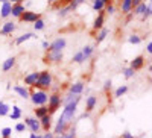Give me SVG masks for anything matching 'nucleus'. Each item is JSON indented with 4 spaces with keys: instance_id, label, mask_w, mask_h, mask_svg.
I'll list each match as a JSON object with an SVG mask.
<instances>
[{
    "instance_id": "3c124183",
    "label": "nucleus",
    "mask_w": 152,
    "mask_h": 138,
    "mask_svg": "<svg viewBox=\"0 0 152 138\" xmlns=\"http://www.w3.org/2000/svg\"><path fill=\"white\" fill-rule=\"evenodd\" d=\"M149 71H151V73H152V65H151V67H149Z\"/></svg>"
},
{
    "instance_id": "bb28decb",
    "label": "nucleus",
    "mask_w": 152,
    "mask_h": 138,
    "mask_svg": "<svg viewBox=\"0 0 152 138\" xmlns=\"http://www.w3.org/2000/svg\"><path fill=\"white\" fill-rule=\"evenodd\" d=\"M72 62H75V64H84V62H85V58H84L82 52L75 53V55L72 56Z\"/></svg>"
},
{
    "instance_id": "f3484780",
    "label": "nucleus",
    "mask_w": 152,
    "mask_h": 138,
    "mask_svg": "<svg viewBox=\"0 0 152 138\" xmlns=\"http://www.w3.org/2000/svg\"><path fill=\"white\" fill-rule=\"evenodd\" d=\"M11 14H12V3L11 2L2 3V8H0V17H2V18H8Z\"/></svg>"
},
{
    "instance_id": "f257e3e1",
    "label": "nucleus",
    "mask_w": 152,
    "mask_h": 138,
    "mask_svg": "<svg viewBox=\"0 0 152 138\" xmlns=\"http://www.w3.org/2000/svg\"><path fill=\"white\" fill-rule=\"evenodd\" d=\"M52 85H53V74L50 73L49 70H43V71H40V78H38L37 84L32 86V88L47 91V90H50Z\"/></svg>"
},
{
    "instance_id": "ea45409f",
    "label": "nucleus",
    "mask_w": 152,
    "mask_h": 138,
    "mask_svg": "<svg viewBox=\"0 0 152 138\" xmlns=\"http://www.w3.org/2000/svg\"><path fill=\"white\" fill-rule=\"evenodd\" d=\"M49 46H50V43H49V41H43V43H41V47L46 50V52L49 50Z\"/></svg>"
},
{
    "instance_id": "a878e982",
    "label": "nucleus",
    "mask_w": 152,
    "mask_h": 138,
    "mask_svg": "<svg viewBox=\"0 0 152 138\" xmlns=\"http://www.w3.org/2000/svg\"><path fill=\"white\" fill-rule=\"evenodd\" d=\"M126 93H128V85H122V86H119V88H117L116 91H114V97L119 99V97L125 96Z\"/></svg>"
},
{
    "instance_id": "e433bc0d",
    "label": "nucleus",
    "mask_w": 152,
    "mask_h": 138,
    "mask_svg": "<svg viewBox=\"0 0 152 138\" xmlns=\"http://www.w3.org/2000/svg\"><path fill=\"white\" fill-rule=\"evenodd\" d=\"M120 138H135V137H134V135H132L131 132H128V131H125V132H123V134L120 135Z\"/></svg>"
},
{
    "instance_id": "de8ad7c7",
    "label": "nucleus",
    "mask_w": 152,
    "mask_h": 138,
    "mask_svg": "<svg viewBox=\"0 0 152 138\" xmlns=\"http://www.w3.org/2000/svg\"><path fill=\"white\" fill-rule=\"evenodd\" d=\"M75 3H78V5H81V3H85V0H73Z\"/></svg>"
},
{
    "instance_id": "37998d69",
    "label": "nucleus",
    "mask_w": 152,
    "mask_h": 138,
    "mask_svg": "<svg viewBox=\"0 0 152 138\" xmlns=\"http://www.w3.org/2000/svg\"><path fill=\"white\" fill-rule=\"evenodd\" d=\"M8 2H11L12 5H18V3H23L24 0H8Z\"/></svg>"
},
{
    "instance_id": "0eeeda50",
    "label": "nucleus",
    "mask_w": 152,
    "mask_h": 138,
    "mask_svg": "<svg viewBox=\"0 0 152 138\" xmlns=\"http://www.w3.org/2000/svg\"><path fill=\"white\" fill-rule=\"evenodd\" d=\"M38 18H41V14L34 12V11H24L23 15L20 17V21H23V23H35Z\"/></svg>"
},
{
    "instance_id": "a211bd4d",
    "label": "nucleus",
    "mask_w": 152,
    "mask_h": 138,
    "mask_svg": "<svg viewBox=\"0 0 152 138\" xmlns=\"http://www.w3.org/2000/svg\"><path fill=\"white\" fill-rule=\"evenodd\" d=\"M34 114H35V118H43L44 115H47L49 114V108H47V105H43V106H35V109H34Z\"/></svg>"
},
{
    "instance_id": "72a5a7b5",
    "label": "nucleus",
    "mask_w": 152,
    "mask_h": 138,
    "mask_svg": "<svg viewBox=\"0 0 152 138\" xmlns=\"http://www.w3.org/2000/svg\"><path fill=\"white\" fill-rule=\"evenodd\" d=\"M134 74H135V71H134L131 67H128V68H123V76H125L126 79H131V78H134Z\"/></svg>"
},
{
    "instance_id": "f03ea898",
    "label": "nucleus",
    "mask_w": 152,
    "mask_h": 138,
    "mask_svg": "<svg viewBox=\"0 0 152 138\" xmlns=\"http://www.w3.org/2000/svg\"><path fill=\"white\" fill-rule=\"evenodd\" d=\"M47 108H49V114L50 115H53L55 112L61 108L62 105V96L61 93H50L49 94V102H47Z\"/></svg>"
},
{
    "instance_id": "6e6552de",
    "label": "nucleus",
    "mask_w": 152,
    "mask_h": 138,
    "mask_svg": "<svg viewBox=\"0 0 152 138\" xmlns=\"http://www.w3.org/2000/svg\"><path fill=\"white\" fill-rule=\"evenodd\" d=\"M104 24H105V11H100L97 17L93 21V31H100L104 29Z\"/></svg>"
},
{
    "instance_id": "c756f323",
    "label": "nucleus",
    "mask_w": 152,
    "mask_h": 138,
    "mask_svg": "<svg viewBox=\"0 0 152 138\" xmlns=\"http://www.w3.org/2000/svg\"><path fill=\"white\" fill-rule=\"evenodd\" d=\"M12 137V128H2L0 129V138H11Z\"/></svg>"
},
{
    "instance_id": "c9c22d12",
    "label": "nucleus",
    "mask_w": 152,
    "mask_h": 138,
    "mask_svg": "<svg viewBox=\"0 0 152 138\" xmlns=\"http://www.w3.org/2000/svg\"><path fill=\"white\" fill-rule=\"evenodd\" d=\"M105 12L107 14H114V5L111 3V5H107L105 6Z\"/></svg>"
},
{
    "instance_id": "6ab92c4d",
    "label": "nucleus",
    "mask_w": 152,
    "mask_h": 138,
    "mask_svg": "<svg viewBox=\"0 0 152 138\" xmlns=\"http://www.w3.org/2000/svg\"><path fill=\"white\" fill-rule=\"evenodd\" d=\"M31 38H35V33H34V32H24L23 35L18 36V38H15V46H20V44H23V43H26V41H29Z\"/></svg>"
},
{
    "instance_id": "2eb2a0df",
    "label": "nucleus",
    "mask_w": 152,
    "mask_h": 138,
    "mask_svg": "<svg viewBox=\"0 0 152 138\" xmlns=\"http://www.w3.org/2000/svg\"><path fill=\"white\" fill-rule=\"evenodd\" d=\"M40 124H41V129L44 132H50V129H52V115L47 114L43 118H40Z\"/></svg>"
},
{
    "instance_id": "423d86ee",
    "label": "nucleus",
    "mask_w": 152,
    "mask_h": 138,
    "mask_svg": "<svg viewBox=\"0 0 152 138\" xmlns=\"http://www.w3.org/2000/svg\"><path fill=\"white\" fill-rule=\"evenodd\" d=\"M66 46H67L66 38H62V36H59V38H56V40H53L52 43H50V46H49V50H47V52H62V50L66 49Z\"/></svg>"
},
{
    "instance_id": "09e8293b",
    "label": "nucleus",
    "mask_w": 152,
    "mask_h": 138,
    "mask_svg": "<svg viewBox=\"0 0 152 138\" xmlns=\"http://www.w3.org/2000/svg\"><path fill=\"white\" fill-rule=\"evenodd\" d=\"M49 3H55V2H58V0H47Z\"/></svg>"
},
{
    "instance_id": "79ce46f5",
    "label": "nucleus",
    "mask_w": 152,
    "mask_h": 138,
    "mask_svg": "<svg viewBox=\"0 0 152 138\" xmlns=\"http://www.w3.org/2000/svg\"><path fill=\"white\" fill-rule=\"evenodd\" d=\"M73 0H61V6H69Z\"/></svg>"
},
{
    "instance_id": "9d476101",
    "label": "nucleus",
    "mask_w": 152,
    "mask_h": 138,
    "mask_svg": "<svg viewBox=\"0 0 152 138\" xmlns=\"http://www.w3.org/2000/svg\"><path fill=\"white\" fill-rule=\"evenodd\" d=\"M85 90V84L84 82H75L69 86V93H72L73 96H81Z\"/></svg>"
},
{
    "instance_id": "9b49d317",
    "label": "nucleus",
    "mask_w": 152,
    "mask_h": 138,
    "mask_svg": "<svg viewBox=\"0 0 152 138\" xmlns=\"http://www.w3.org/2000/svg\"><path fill=\"white\" fill-rule=\"evenodd\" d=\"M134 71H138V70H142L143 67H145V56H142V55H138V56H135L132 61H131V65H129Z\"/></svg>"
},
{
    "instance_id": "c85d7f7f",
    "label": "nucleus",
    "mask_w": 152,
    "mask_h": 138,
    "mask_svg": "<svg viewBox=\"0 0 152 138\" xmlns=\"http://www.w3.org/2000/svg\"><path fill=\"white\" fill-rule=\"evenodd\" d=\"M93 9L100 12V11H105V3L102 0H93Z\"/></svg>"
},
{
    "instance_id": "f704fd0d",
    "label": "nucleus",
    "mask_w": 152,
    "mask_h": 138,
    "mask_svg": "<svg viewBox=\"0 0 152 138\" xmlns=\"http://www.w3.org/2000/svg\"><path fill=\"white\" fill-rule=\"evenodd\" d=\"M111 88H113V82H111V79H107L104 84V91L108 93V91H111Z\"/></svg>"
},
{
    "instance_id": "864d4df0",
    "label": "nucleus",
    "mask_w": 152,
    "mask_h": 138,
    "mask_svg": "<svg viewBox=\"0 0 152 138\" xmlns=\"http://www.w3.org/2000/svg\"><path fill=\"white\" fill-rule=\"evenodd\" d=\"M151 2H152V0H151Z\"/></svg>"
},
{
    "instance_id": "393cba45",
    "label": "nucleus",
    "mask_w": 152,
    "mask_h": 138,
    "mask_svg": "<svg viewBox=\"0 0 152 138\" xmlns=\"http://www.w3.org/2000/svg\"><path fill=\"white\" fill-rule=\"evenodd\" d=\"M108 29L107 28H104V29H100V32L97 33V36H96V44H100V43H102L105 38H107V35H108Z\"/></svg>"
},
{
    "instance_id": "7c9ffc66",
    "label": "nucleus",
    "mask_w": 152,
    "mask_h": 138,
    "mask_svg": "<svg viewBox=\"0 0 152 138\" xmlns=\"http://www.w3.org/2000/svg\"><path fill=\"white\" fill-rule=\"evenodd\" d=\"M46 28V23H44V20L43 18H38L35 23H34V29L38 32V31H43Z\"/></svg>"
},
{
    "instance_id": "5701e85b",
    "label": "nucleus",
    "mask_w": 152,
    "mask_h": 138,
    "mask_svg": "<svg viewBox=\"0 0 152 138\" xmlns=\"http://www.w3.org/2000/svg\"><path fill=\"white\" fill-rule=\"evenodd\" d=\"M82 55H84V58H85V61H88L91 56H93V53H94V47L93 46H85V47H82Z\"/></svg>"
},
{
    "instance_id": "8fccbe9b",
    "label": "nucleus",
    "mask_w": 152,
    "mask_h": 138,
    "mask_svg": "<svg viewBox=\"0 0 152 138\" xmlns=\"http://www.w3.org/2000/svg\"><path fill=\"white\" fill-rule=\"evenodd\" d=\"M5 2H8V0H0V3H5Z\"/></svg>"
},
{
    "instance_id": "1a4fd4ad",
    "label": "nucleus",
    "mask_w": 152,
    "mask_h": 138,
    "mask_svg": "<svg viewBox=\"0 0 152 138\" xmlns=\"http://www.w3.org/2000/svg\"><path fill=\"white\" fill-rule=\"evenodd\" d=\"M38 78H40V71H32V73H28L26 76H24V85H28V86H32L37 84V81H38Z\"/></svg>"
},
{
    "instance_id": "4468645a",
    "label": "nucleus",
    "mask_w": 152,
    "mask_h": 138,
    "mask_svg": "<svg viewBox=\"0 0 152 138\" xmlns=\"http://www.w3.org/2000/svg\"><path fill=\"white\" fill-rule=\"evenodd\" d=\"M15 62H17L15 56H9L8 59H5V61H3V64H2V71H3V73H8V71H11L12 68H14Z\"/></svg>"
},
{
    "instance_id": "2f4dec72",
    "label": "nucleus",
    "mask_w": 152,
    "mask_h": 138,
    "mask_svg": "<svg viewBox=\"0 0 152 138\" xmlns=\"http://www.w3.org/2000/svg\"><path fill=\"white\" fill-rule=\"evenodd\" d=\"M26 129H28V126L24 124L23 121H18L17 124H15V128H14V131L17 132V134H23V132H26Z\"/></svg>"
},
{
    "instance_id": "39448f33",
    "label": "nucleus",
    "mask_w": 152,
    "mask_h": 138,
    "mask_svg": "<svg viewBox=\"0 0 152 138\" xmlns=\"http://www.w3.org/2000/svg\"><path fill=\"white\" fill-rule=\"evenodd\" d=\"M24 124L28 126V129L31 131V134H38L41 129V124H40V120L35 118V117H24Z\"/></svg>"
},
{
    "instance_id": "f8f14e48",
    "label": "nucleus",
    "mask_w": 152,
    "mask_h": 138,
    "mask_svg": "<svg viewBox=\"0 0 152 138\" xmlns=\"http://www.w3.org/2000/svg\"><path fill=\"white\" fill-rule=\"evenodd\" d=\"M14 31H15V23L14 21H6V23H3L2 29H0V35H2V36H8Z\"/></svg>"
},
{
    "instance_id": "603ef678",
    "label": "nucleus",
    "mask_w": 152,
    "mask_h": 138,
    "mask_svg": "<svg viewBox=\"0 0 152 138\" xmlns=\"http://www.w3.org/2000/svg\"><path fill=\"white\" fill-rule=\"evenodd\" d=\"M151 82H152V78H151Z\"/></svg>"
},
{
    "instance_id": "473e14b6",
    "label": "nucleus",
    "mask_w": 152,
    "mask_h": 138,
    "mask_svg": "<svg viewBox=\"0 0 152 138\" xmlns=\"http://www.w3.org/2000/svg\"><path fill=\"white\" fill-rule=\"evenodd\" d=\"M128 41L131 43V44H134V46H137V44H140L142 43V36H138V35H135V33H132L129 38H128Z\"/></svg>"
},
{
    "instance_id": "4be33fe9",
    "label": "nucleus",
    "mask_w": 152,
    "mask_h": 138,
    "mask_svg": "<svg viewBox=\"0 0 152 138\" xmlns=\"http://www.w3.org/2000/svg\"><path fill=\"white\" fill-rule=\"evenodd\" d=\"M120 8H122L123 14H129V12L132 11V0H122Z\"/></svg>"
},
{
    "instance_id": "b1692460",
    "label": "nucleus",
    "mask_w": 152,
    "mask_h": 138,
    "mask_svg": "<svg viewBox=\"0 0 152 138\" xmlns=\"http://www.w3.org/2000/svg\"><path fill=\"white\" fill-rule=\"evenodd\" d=\"M9 109H11V106L5 102V100H0V117L9 115Z\"/></svg>"
},
{
    "instance_id": "aec40b11",
    "label": "nucleus",
    "mask_w": 152,
    "mask_h": 138,
    "mask_svg": "<svg viewBox=\"0 0 152 138\" xmlns=\"http://www.w3.org/2000/svg\"><path fill=\"white\" fill-rule=\"evenodd\" d=\"M26 11V8H24V5L23 3H18V5H12V17H17V18H20L21 15H23V12Z\"/></svg>"
},
{
    "instance_id": "49530a36",
    "label": "nucleus",
    "mask_w": 152,
    "mask_h": 138,
    "mask_svg": "<svg viewBox=\"0 0 152 138\" xmlns=\"http://www.w3.org/2000/svg\"><path fill=\"white\" fill-rule=\"evenodd\" d=\"M102 2H104L105 6H107V5H111V3H113V0H102Z\"/></svg>"
},
{
    "instance_id": "58836bf2",
    "label": "nucleus",
    "mask_w": 152,
    "mask_h": 138,
    "mask_svg": "<svg viewBox=\"0 0 152 138\" xmlns=\"http://www.w3.org/2000/svg\"><path fill=\"white\" fill-rule=\"evenodd\" d=\"M143 2H145V0H132V9H134L135 6H138L140 3H143Z\"/></svg>"
},
{
    "instance_id": "20e7f679",
    "label": "nucleus",
    "mask_w": 152,
    "mask_h": 138,
    "mask_svg": "<svg viewBox=\"0 0 152 138\" xmlns=\"http://www.w3.org/2000/svg\"><path fill=\"white\" fill-rule=\"evenodd\" d=\"M64 59V53L62 52H47L43 58L46 64H61Z\"/></svg>"
},
{
    "instance_id": "cd10ccee",
    "label": "nucleus",
    "mask_w": 152,
    "mask_h": 138,
    "mask_svg": "<svg viewBox=\"0 0 152 138\" xmlns=\"http://www.w3.org/2000/svg\"><path fill=\"white\" fill-rule=\"evenodd\" d=\"M146 8H148V5H146L145 2L140 3L138 6H135V8H134V15H143L145 11H146Z\"/></svg>"
},
{
    "instance_id": "412c9836",
    "label": "nucleus",
    "mask_w": 152,
    "mask_h": 138,
    "mask_svg": "<svg viewBox=\"0 0 152 138\" xmlns=\"http://www.w3.org/2000/svg\"><path fill=\"white\" fill-rule=\"evenodd\" d=\"M21 108L20 106H17V105H14L12 106V112L9 114V117H11V120H14V121H17V120H20L21 118Z\"/></svg>"
},
{
    "instance_id": "c03bdc74",
    "label": "nucleus",
    "mask_w": 152,
    "mask_h": 138,
    "mask_svg": "<svg viewBox=\"0 0 152 138\" xmlns=\"http://www.w3.org/2000/svg\"><path fill=\"white\" fill-rule=\"evenodd\" d=\"M29 138H43V135L41 134H31Z\"/></svg>"
},
{
    "instance_id": "a19ab883",
    "label": "nucleus",
    "mask_w": 152,
    "mask_h": 138,
    "mask_svg": "<svg viewBox=\"0 0 152 138\" xmlns=\"http://www.w3.org/2000/svg\"><path fill=\"white\" fill-rule=\"evenodd\" d=\"M146 52H148V53H151V55H152V41H151V43H148V44H146Z\"/></svg>"
},
{
    "instance_id": "ddd939ff",
    "label": "nucleus",
    "mask_w": 152,
    "mask_h": 138,
    "mask_svg": "<svg viewBox=\"0 0 152 138\" xmlns=\"http://www.w3.org/2000/svg\"><path fill=\"white\" fill-rule=\"evenodd\" d=\"M96 105H97V97L96 96H87V99H85V112H90L96 108Z\"/></svg>"
},
{
    "instance_id": "4c0bfd02",
    "label": "nucleus",
    "mask_w": 152,
    "mask_h": 138,
    "mask_svg": "<svg viewBox=\"0 0 152 138\" xmlns=\"http://www.w3.org/2000/svg\"><path fill=\"white\" fill-rule=\"evenodd\" d=\"M43 138H55V134L53 132H44Z\"/></svg>"
},
{
    "instance_id": "a18cd8bd",
    "label": "nucleus",
    "mask_w": 152,
    "mask_h": 138,
    "mask_svg": "<svg viewBox=\"0 0 152 138\" xmlns=\"http://www.w3.org/2000/svg\"><path fill=\"white\" fill-rule=\"evenodd\" d=\"M126 15H128V17H126V23H129V21H131V18H132V14L129 12V14H126Z\"/></svg>"
},
{
    "instance_id": "7ed1b4c3",
    "label": "nucleus",
    "mask_w": 152,
    "mask_h": 138,
    "mask_svg": "<svg viewBox=\"0 0 152 138\" xmlns=\"http://www.w3.org/2000/svg\"><path fill=\"white\" fill-rule=\"evenodd\" d=\"M31 102L34 103V106H43L47 105L49 102V93L43 91V90H37V91H31Z\"/></svg>"
},
{
    "instance_id": "dca6fc26",
    "label": "nucleus",
    "mask_w": 152,
    "mask_h": 138,
    "mask_svg": "<svg viewBox=\"0 0 152 138\" xmlns=\"http://www.w3.org/2000/svg\"><path fill=\"white\" fill-rule=\"evenodd\" d=\"M12 90H14V91H15L21 99H24V100L31 97V91L26 88V86H23V85H14V88H12Z\"/></svg>"
}]
</instances>
